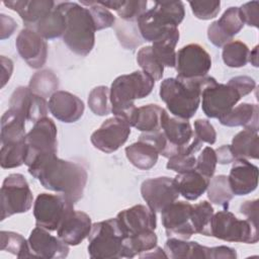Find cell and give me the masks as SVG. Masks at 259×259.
<instances>
[{"label":"cell","mask_w":259,"mask_h":259,"mask_svg":"<svg viewBox=\"0 0 259 259\" xmlns=\"http://www.w3.org/2000/svg\"><path fill=\"white\" fill-rule=\"evenodd\" d=\"M28 173L46 189L60 192L74 203L83 197L88 179L87 171L82 165L60 159L57 154L37 158L28 166Z\"/></svg>","instance_id":"1"},{"label":"cell","mask_w":259,"mask_h":259,"mask_svg":"<svg viewBox=\"0 0 259 259\" xmlns=\"http://www.w3.org/2000/svg\"><path fill=\"white\" fill-rule=\"evenodd\" d=\"M214 81L213 77L207 75L191 80L167 78L160 84L159 95L170 113L188 120L198 109L203 88Z\"/></svg>","instance_id":"2"},{"label":"cell","mask_w":259,"mask_h":259,"mask_svg":"<svg viewBox=\"0 0 259 259\" xmlns=\"http://www.w3.org/2000/svg\"><path fill=\"white\" fill-rule=\"evenodd\" d=\"M154 85L155 81L143 71H135L115 78L110 86L109 96L113 115L134 126L138 109L135 100L147 97Z\"/></svg>","instance_id":"3"},{"label":"cell","mask_w":259,"mask_h":259,"mask_svg":"<svg viewBox=\"0 0 259 259\" xmlns=\"http://www.w3.org/2000/svg\"><path fill=\"white\" fill-rule=\"evenodd\" d=\"M66 16L63 40L76 55L87 56L95 44V24L89 9L75 2H57Z\"/></svg>","instance_id":"4"},{"label":"cell","mask_w":259,"mask_h":259,"mask_svg":"<svg viewBox=\"0 0 259 259\" xmlns=\"http://www.w3.org/2000/svg\"><path fill=\"white\" fill-rule=\"evenodd\" d=\"M184 16L185 9L182 1H156L151 9L138 18L137 24L142 38L154 42L178 28Z\"/></svg>","instance_id":"5"},{"label":"cell","mask_w":259,"mask_h":259,"mask_svg":"<svg viewBox=\"0 0 259 259\" xmlns=\"http://www.w3.org/2000/svg\"><path fill=\"white\" fill-rule=\"evenodd\" d=\"M125 238L116 218L95 223L88 236V254L92 259L121 258Z\"/></svg>","instance_id":"6"},{"label":"cell","mask_w":259,"mask_h":259,"mask_svg":"<svg viewBox=\"0 0 259 259\" xmlns=\"http://www.w3.org/2000/svg\"><path fill=\"white\" fill-rule=\"evenodd\" d=\"M211 237L227 242L255 244L259 240L258 225L239 220L228 209L220 210L211 219Z\"/></svg>","instance_id":"7"},{"label":"cell","mask_w":259,"mask_h":259,"mask_svg":"<svg viewBox=\"0 0 259 259\" xmlns=\"http://www.w3.org/2000/svg\"><path fill=\"white\" fill-rule=\"evenodd\" d=\"M74 204L62 193H39L33 204L35 225L50 232L57 231L66 218L74 210Z\"/></svg>","instance_id":"8"},{"label":"cell","mask_w":259,"mask_h":259,"mask_svg":"<svg viewBox=\"0 0 259 259\" xmlns=\"http://www.w3.org/2000/svg\"><path fill=\"white\" fill-rule=\"evenodd\" d=\"M1 221L28 211L32 206L33 196L22 174L13 173L5 177L1 190Z\"/></svg>","instance_id":"9"},{"label":"cell","mask_w":259,"mask_h":259,"mask_svg":"<svg viewBox=\"0 0 259 259\" xmlns=\"http://www.w3.org/2000/svg\"><path fill=\"white\" fill-rule=\"evenodd\" d=\"M57 126L52 118L46 116L34 122L25 136L26 157L24 164L27 167L41 156L57 154Z\"/></svg>","instance_id":"10"},{"label":"cell","mask_w":259,"mask_h":259,"mask_svg":"<svg viewBox=\"0 0 259 259\" xmlns=\"http://www.w3.org/2000/svg\"><path fill=\"white\" fill-rule=\"evenodd\" d=\"M242 97V94L230 81L227 84L214 81L204 87L201 92L202 111L209 118H220L227 114Z\"/></svg>","instance_id":"11"},{"label":"cell","mask_w":259,"mask_h":259,"mask_svg":"<svg viewBox=\"0 0 259 259\" xmlns=\"http://www.w3.org/2000/svg\"><path fill=\"white\" fill-rule=\"evenodd\" d=\"M176 72L178 79L191 80L207 75L211 68L209 54L198 44H189L176 53Z\"/></svg>","instance_id":"12"},{"label":"cell","mask_w":259,"mask_h":259,"mask_svg":"<svg viewBox=\"0 0 259 259\" xmlns=\"http://www.w3.org/2000/svg\"><path fill=\"white\" fill-rule=\"evenodd\" d=\"M131 125L122 118L112 116L92 133L90 141L97 150L110 154L117 151L128 139Z\"/></svg>","instance_id":"13"},{"label":"cell","mask_w":259,"mask_h":259,"mask_svg":"<svg viewBox=\"0 0 259 259\" xmlns=\"http://www.w3.org/2000/svg\"><path fill=\"white\" fill-rule=\"evenodd\" d=\"M141 194L147 205L155 212H161L180 195L174 178L167 176L145 180L141 185Z\"/></svg>","instance_id":"14"},{"label":"cell","mask_w":259,"mask_h":259,"mask_svg":"<svg viewBox=\"0 0 259 259\" xmlns=\"http://www.w3.org/2000/svg\"><path fill=\"white\" fill-rule=\"evenodd\" d=\"M192 204L185 201H174L161 211V220L168 238L188 240L195 234L191 224Z\"/></svg>","instance_id":"15"},{"label":"cell","mask_w":259,"mask_h":259,"mask_svg":"<svg viewBox=\"0 0 259 259\" xmlns=\"http://www.w3.org/2000/svg\"><path fill=\"white\" fill-rule=\"evenodd\" d=\"M161 131L163 132L168 148L165 158L185 152L193 138V130L187 119L170 116L165 110L162 115Z\"/></svg>","instance_id":"16"},{"label":"cell","mask_w":259,"mask_h":259,"mask_svg":"<svg viewBox=\"0 0 259 259\" xmlns=\"http://www.w3.org/2000/svg\"><path fill=\"white\" fill-rule=\"evenodd\" d=\"M9 108L25 120L36 122L47 116L49 106L46 98L34 94L28 87L19 86L11 94Z\"/></svg>","instance_id":"17"},{"label":"cell","mask_w":259,"mask_h":259,"mask_svg":"<svg viewBox=\"0 0 259 259\" xmlns=\"http://www.w3.org/2000/svg\"><path fill=\"white\" fill-rule=\"evenodd\" d=\"M15 46L19 56L30 68L39 69L46 64L48 44L35 30L23 28L16 37Z\"/></svg>","instance_id":"18"},{"label":"cell","mask_w":259,"mask_h":259,"mask_svg":"<svg viewBox=\"0 0 259 259\" xmlns=\"http://www.w3.org/2000/svg\"><path fill=\"white\" fill-rule=\"evenodd\" d=\"M28 244L33 257L61 259L66 258L69 254V245L41 227L36 226L30 232Z\"/></svg>","instance_id":"19"},{"label":"cell","mask_w":259,"mask_h":259,"mask_svg":"<svg viewBox=\"0 0 259 259\" xmlns=\"http://www.w3.org/2000/svg\"><path fill=\"white\" fill-rule=\"evenodd\" d=\"M118 224L126 237L157 228L156 212L149 206L137 204L119 211L116 215Z\"/></svg>","instance_id":"20"},{"label":"cell","mask_w":259,"mask_h":259,"mask_svg":"<svg viewBox=\"0 0 259 259\" xmlns=\"http://www.w3.org/2000/svg\"><path fill=\"white\" fill-rule=\"evenodd\" d=\"M48 106L52 115L65 123L79 120L85 109L84 102L78 96L63 90H58L50 97Z\"/></svg>","instance_id":"21"},{"label":"cell","mask_w":259,"mask_h":259,"mask_svg":"<svg viewBox=\"0 0 259 259\" xmlns=\"http://www.w3.org/2000/svg\"><path fill=\"white\" fill-rule=\"evenodd\" d=\"M228 179L234 195H247L258 186V167L247 159H236Z\"/></svg>","instance_id":"22"},{"label":"cell","mask_w":259,"mask_h":259,"mask_svg":"<svg viewBox=\"0 0 259 259\" xmlns=\"http://www.w3.org/2000/svg\"><path fill=\"white\" fill-rule=\"evenodd\" d=\"M91 228V218L84 211L74 209L57 230V235L69 246H77L89 236Z\"/></svg>","instance_id":"23"},{"label":"cell","mask_w":259,"mask_h":259,"mask_svg":"<svg viewBox=\"0 0 259 259\" xmlns=\"http://www.w3.org/2000/svg\"><path fill=\"white\" fill-rule=\"evenodd\" d=\"M3 4L17 12L26 28L33 29L37 22L49 14L56 6L53 0H8Z\"/></svg>","instance_id":"24"},{"label":"cell","mask_w":259,"mask_h":259,"mask_svg":"<svg viewBox=\"0 0 259 259\" xmlns=\"http://www.w3.org/2000/svg\"><path fill=\"white\" fill-rule=\"evenodd\" d=\"M258 113L259 108L257 104L241 103L218 119L223 125L229 127L244 126L245 128L258 132Z\"/></svg>","instance_id":"25"},{"label":"cell","mask_w":259,"mask_h":259,"mask_svg":"<svg viewBox=\"0 0 259 259\" xmlns=\"http://www.w3.org/2000/svg\"><path fill=\"white\" fill-rule=\"evenodd\" d=\"M167 258L171 259H208L209 247L202 246L195 241L189 242L178 238H168L164 245Z\"/></svg>","instance_id":"26"},{"label":"cell","mask_w":259,"mask_h":259,"mask_svg":"<svg viewBox=\"0 0 259 259\" xmlns=\"http://www.w3.org/2000/svg\"><path fill=\"white\" fill-rule=\"evenodd\" d=\"M209 180L195 169L178 173L174 178L179 194L187 200H196L201 196L206 191Z\"/></svg>","instance_id":"27"},{"label":"cell","mask_w":259,"mask_h":259,"mask_svg":"<svg viewBox=\"0 0 259 259\" xmlns=\"http://www.w3.org/2000/svg\"><path fill=\"white\" fill-rule=\"evenodd\" d=\"M125 156L138 169L150 170L156 165L159 153L150 143L139 140L125 148Z\"/></svg>","instance_id":"28"},{"label":"cell","mask_w":259,"mask_h":259,"mask_svg":"<svg viewBox=\"0 0 259 259\" xmlns=\"http://www.w3.org/2000/svg\"><path fill=\"white\" fill-rule=\"evenodd\" d=\"M25 119L12 109L6 110L1 117V144H13L25 140Z\"/></svg>","instance_id":"29"},{"label":"cell","mask_w":259,"mask_h":259,"mask_svg":"<svg viewBox=\"0 0 259 259\" xmlns=\"http://www.w3.org/2000/svg\"><path fill=\"white\" fill-rule=\"evenodd\" d=\"M231 149L235 159H258L259 136L258 132L244 128L234 136Z\"/></svg>","instance_id":"30"},{"label":"cell","mask_w":259,"mask_h":259,"mask_svg":"<svg viewBox=\"0 0 259 259\" xmlns=\"http://www.w3.org/2000/svg\"><path fill=\"white\" fill-rule=\"evenodd\" d=\"M66 26V16L56 3L55 8L37 22L33 30L44 39H54L64 35Z\"/></svg>","instance_id":"31"},{"label":"cell","mask_w":259,"mask_h":259,"mask_svg":"<svg viewBox=\"0 0 259 259\" xmlns=\"http://www.w3.org/2000/svg\"><path fill=\"white\" fill-rule=\"evenodd\" d=\"M180 34L178 28L168 32L161 39L154 41L152 47L153 53L164 67L174 68L176 65L175 48L178 44Z\"/></svg>","instance_id":"32"},{"label":"cell","mask_w":259,"mask_h":259,"mask_svg":"<svg viewBox=\"0 0 259 259\" xmlns=\"http://www.w3.org/2000/svg\"><path fill=\"white\" fill-rule=\"evenodd\" d=\"M157 243V235L152 230L126 237L124 240L123 257L133 258L138 255L141 258L145 253L156 248Z\"/></svg>","instance_id":"33"},{"label":"cell","mask_w":259,"mask_h":259,"mask_svg":"<svg viewBox=\"0 0 259 259\" xmlns=\"http://www.w3.org/2000/svg\"><path fill=\"white\" fill-rule=\"evenodd\" d=\"M98 2L107 9L116 11L121 20L128 22H137L138 18L147 11L146 8L148 5L147 0H110Z\"/></svg>","instance_id":"34"},{"label":"cell","mask_w":259,"mask_h":259,"mask_svg":"<svg viewBox=\"0 0 259 259\" xmlns=\"http://www.w3.org/2000/svg\"><path fill=\"white\" fill-rule=\"evenodd\" d=\"M164 111L165 109L158 104H147L138 107L134 127L143 133L160 131Z\"/></svg>","instance_id":"35"},{"label":"cell","mask_w":259,"mask_h":259,"mask_svg":"<svg viewBox=\"0 0 259 259\" xmlns=\"http://www.w3.org/2000/svg\"><path fill=\"white\" fill-rule=\"evenodd\" d=\"M207 198L210 202L221 205L224 209L229 208L230 201L234 197V193L230 187L228 176H212L207 186Z\"/></svg>","instance_id":"36"},{"label":"cell","mask_w":259,"mask_h":259,"mask_svg":"<svg viewBox=\"0 0 259 259\" xmlns=\"http://www.w3.org/2000/svg\"><path fill=\"white\" fill-rule=\"evenodd\" d=\"M28 88L38 96L51 97L58 91L59 79L52 70H41L31 76Z\"/></svg>","instance_id":"37"},{"label":"cell","mask_w":259,"mask_h":259,"mask_svg":"<svg viewBox=\"0 0 259 259\" xmlns=\"http://www.w3.org/2000/svg\"><path fill=\"white\" fill-rule=\"evenodd\" d=\"M213 213L212 205L206 200L192 205L190 220L195 234L211 236V219Z\"/></svg>","instance_id":"38"},{"label":"cell","mask_w":259,"mask_h":259,"mask_svg":"<svg viewBox=\"0 0 259 259\" xmlns=\"http://www.w3.org/2000/svg\"><path fill=\"white\" fill-rule=\"evenodd\" d=\"M0 249L1 251H7L18 258L33 257L28 240L26 241L23 236L18 233L10 231L0 232Z\"/></svg>","instance_id":"39"},{"label":"cell","mask_w":259,"mask_h":259,"mask_svg":"<svg viewBox=\"0 0 259 259\" xmlns=\"http://www.w3.org/2000/svg\"><path fill=\"white\" fill-rule=\"evenodd\" d=\"M249 48L241 40H232L223 47V61L230 68H241L249 62Z\"/></svg>","instance_id":"40"},{"label":"cell","mask_w":259,"mask_h":259,"mask_svg":"<svg viewBox=\"0 0 259 259\" xmlns=\"http://www.w3.org/2000/svg\"><path fill=\"white\" fill-rule=\"evenodd\" d=\"M26 157L25 140L18 143L2 145L0 150V165L3 169L16 168L24 164Z\"/></svg>","instance_id":"41"},{"label":"cell","mask_w":259,"mask_h":259,"mask_svg":"<svg viewBox=\"0 0 259 259\" xmlns=\"http://www.w3.org/2000/svg\"><path fill=\"white\" fill-rule=\"evenodd\" d=\"M137 62L142 68L143 72L149 75L154 81H159L162 79L164 74V66L154 55L151 46L144 47L138 52Z\"/></svg>","instance_id":"42"},{"label":"cell","mask_w":259,"mask_h":259,"mask_svg":"<svg viewBox=\"0 0 259 259\" xmlns=\"http://www.w3.org/2000/svg\"><path fill=\"white\" fill-rule=\"evenodd\" d=\"M136 23L120 20L113 25L120 45L125 49L134 50L144 41Z\"/></svg>","instance_id":"43"},{"label":"cell","mask_w":259,"mask_h":259,"mask_svg":"<svg viewBox=\"0 0 259 259\" xmlns=\"http://www.w3.org/2000/svg\"><path fill=\"white\" fill-rule=\"evenodd\" d=\"M215 23L219 29L231 40H233V37L238 34L244 26L239 7L228 8Z\"/></svg>","instance_id":"44"},{"label":"cell","mask_w":259,"mask_h":259,"mask_svg":"<svg viewBox=\"0 0 259 259\" xmlns=\"http://www.w3.org/2000/svg\"><path fill=\"white\" fill-rule=\"evenodd\" d=\"M110 89L106 86H97L93 88L88 95V105L90 110L99 116L109 114L111 111L110 107Z\"/></svg>","instance_id":"45"},{"label":"cell","mask_w":259,"mask_h":259,"mask_svg":"<svg viewBox=\"0 0 259 259\" xmlns=\"http://www.w3.org/2000/svg\"><path fill=\"white\" fill-rule=\"evenodd\" d=\"M81 5H84L89 9L96 30L108 28L115 24L116 20L113 14L98 1H81Z\"/></svg>","instance_id":"46"},{"label":"cell","mask_w":259,"mask_h":259,"mask_svg":"<svg viewBox=\"0 0 259 259\" xmlns=\"http://www.w3.org/2000/svg\"><path fill=\"white\" fill-rule=\"evenodd\" d=\"M217 164L218 159L215 151L211 147H205L196 158V164L194 169L206 178L210 179L214 174Z\"/></svg>","instance_id":"47"},{"label":"cell","mask_w":259,"mask_h":259,"mask_svg":"<svg viewBox=\"0 0 259 259\" xmlns=\"http://www.w3.org/2000/svg\"><path fill=\"white\" fill-rule=\"evenodd\" d=\"M192 13L201 20L214 18L221 10V1H189Z\"/></svg>","instance_id":"48"},{"label":"cell","mask_w":259,"mask_h":259,"mask_svg":"<svg viewBox=\"0 0 259 259\" xmlns=\"http://www.w3.org/2000/svg\"><path fill=\"white\" fill-rule=\"evenodd\" d=\"M196 158L194 155L189 154H177L169 158L167 162V169L175 171L177 173H183L195 168Z\"/></svg>","instance_id":"49"},{"label":"cell","mask_w":259,"mask_h":259,"mask_svg":"<svg viewBox=\"0 0 259 259\" xmlns=\"http://www.w3.org/2000/svg\"><path fill=\"white\" fill-rule=\"evenodd\" d=\"M193 135L202 143L213 145L217 141V133L213 125L207 119L198 118L194 121Z\"/></svg>","instance_id":"50"},{"label":"cell","mask_w":259,"mask_h":259,"mask_svg":"<svg viewBox=\"0 0 259 259\" xmlns=\"http://www.w3.org/2000/svg\"><path fill=\"white\" fill-rule=\"evenodd\" d=\"M241 18L244 24L249 26L258 27L259 24V2L258 1H251L243 4L239 7Z\"/></svg>","instance_id":"51"},{"label":"cell","mask_w":259,"mask_h":259,"mask_svg":"<svg viewBox=\"0 0 259 259\" xmlns=\"http://www.w3.org/2000/svg\"><path fill=\"white\" fill-rule=\"evenodd\" d=\"M229 81L239 90L243 97L250 94L256 87L255 80L249 76H236Z\"/></svg>","instance_id":"52"},{"label":"cell","mask_w":259,"mask_h":259,"mask_svg":"<svg viewBox=\"0 0 259 259\" xmlns=\"http://www.w3.org/2000/svg\"><path fill=\"white\" fill-rule=\"evenodd\" d=\"M240 212L249 222L258 225V199L246 200L240 205Z\"/></svg>","instance_id":"53"},{"label":"cell","mask_w":259,"mask_h":259,"mask_svg":"<svg viewBox=\"0 0 259 259\" xmlns=\"http://www.w3.org/2000/svg\"><path fill=\"white\" fill-rule=\"evenodd\" d=\"M210 259H235L237 258V252L235 249L227 246H218L209 248ZM208 258V259H209Z\"/></svg>","instance_id":"54"},{"label":"cell","mask_w":259,"mask_h":259,"mask_svg":"<svg viewBox=\"0 0 259 259\" xmlns=\"http://www.w3.org/2000/svg\"><path fill=\"white\" fill-rule=\"evenodd\" d=\"M0 27H1V39H5L7 37H10L14 30L17 28V23L13 18L10 16H7L5 14H0Z\"/></svg>","instance_id":"55"},{"label":"cell","mask_w":259,"mask_h":259,"mask_svg":"<svg viewBox=\"0 0 259 259\" xmlns=\"http://www.w3.org/2000/svg\"><path fill=\"white\" fill-rule=\"evenodd\" d=\"M214 151H215V155H217L219 164L226 165V164H230L236 160L233 155L231 145H223L222 147L218 148Z\"/></svg>","instance_id":"56"},{"label":"cell","mask_w":259,"mask_h":259,"mask_svg":"<svg viewBox=\"0 0 259 259\" xmlns=\"http://www.w3.org/2000/svg\"><path fill=\"white\" fill-rule=\"evenodd\" d=\"M1 64H2V78H1V87H4L5 84L9 81L12 72H13V62L6 58L5 56H1Z\"/></svg>","instance_id":"57"},{"label":"cell","mask_w":259,"mask_h":259,"mask_svg":"<svg viewBox=\"0 0 259 259\" xmlns=\"http://www.w3.org/2000/svg\"><path fill=\"white\" fill-rule=\"evenodd\" d=\"M249 62L254 66L258 67V46H256L249 54Z\"/></svg>","instance_id":"58"}]
</instances>
